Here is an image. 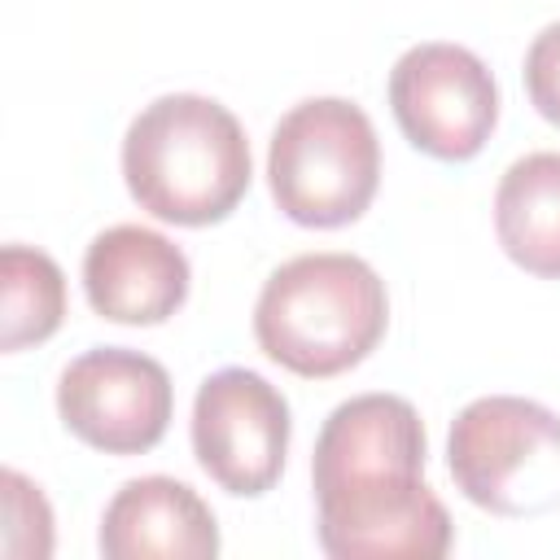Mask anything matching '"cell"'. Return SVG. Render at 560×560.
<instances>
[{
	"instance_id": "4",
	"label": "cell",
	"mask_w": 560,
	"mask_h": 560,
	"mask_svg": "<svg viewBox=\"0 0 560 560\" xmlns=\"http://www.w3.org/2000/svg\"><path fill=\"white\" fill-rule=\"evenodd\" d=\"M267 184L276 206L302 228L354 223L381 184L372 118L341 96H311L293 105L271 131Z\"/></svg>"
},
{
	"instance_id": "1",
	"label": "cell",
	"mask_w": 560,
	"mask_h": 560,
	"mask_svg": "<svg viewBox=\"0 0 560 560\" xmlns=\"http://www.w3.org/2000/svg\"><path fill=\"white\" fill-rule=\"evenodd\" d=\"M311 481L319 547L332 560H438L451 516L424 486V424L398 394H359L332 407L315 438Z\"/></svg>"
},
{
	"instance_id": "3",
	"label": "cell",
	"mask_w": 560,
	"mask_h": 560,
	"mask_svg": "<svg viewBox=\"0 0 560 560\" xmlns=\"http://www.w3.org/2000/svg\"><path fill=\"white\" fill-rule=\"evenodd\" d=\"M385 324V280L359 254H298L267 276L254 302L262 354L298 376H337L363 363Z\"/></svg>"
},
{
	"instance_id": "6",
	"label": "cell",
	"mask_w": 560,
	"mask_h": 560,
	"mask_svg": "<svg viewBox=\"0 0 560 560\" xmlns=\"http://www.w3.org/2000/svg\"><path fill=\"white\" fill-rule=\"evenodd\" d=\"M389 105L402 136L438 158L468 162L499 122V88L477 52L464 44H416L389 70Z\"/></svg>"
},
{
	"instance_id": "7",
	"label": "cell",
	"mask_w": 560,
	"mask_h": 560,
	"mask_svg": "<svg viewBox=\"0 0 560 560\" xmlns=\"http://www.w3.org/2000/svg\"><path fill=\"white\" fill-rule=\"evenodd\" d=\"M289 433L284 394L249 368L210 372L192 398V455L228 494H267L284 472Z\"/></svg>"
},
{
	"instance_id": "10",
	"label": "cell",
	"mask_w": 560,
	"mask_h": 560,
	"mask_svg": "<svg viewBox=\"0 0 560 560\" xmlns=\"http://www.w3.org/2000/svg\"><path fill=\"white\" fill-rule=\"evenodd\" d=\"M101 551L109 560H210L219 556V525L192 486L136 477L101 516Z\"/></svg>"
},
{
	"instance_id": "8",
	"label": "cell",
	"mask_w": 560,
	"mask_h": 560,
	"mask_svg": "<svg viewBox=\"0 0 560 560\" xmlns=\"http://www.w3.org/2000/svg\"><path fill=\"white\" fill-rule=\"evenodd\" d=\"M175 389L158 359L127 346H96L79 354L57 381V411L66 429L105 455H144L171 424Z\"/></svg>"
},
{
	"instance_id": "14",
	"label": "cell",
	"mask_w": 560,
	"mask_h": 560,
	"mask_svg": "<svg viewBox=\"0 0 560 560\" xmlns=\"http://www.w3.org/2000/svg\"><path fill=\"white\" fill-rule=\"evenodd\" d=\"M525 92L534 109L560 127V22L542 26L525 52Z\"/></svg>"
},
{
	"instance_id": "12",
	"label": "cell",
	"mask_w": 560,
	"mask_h": 560,
	"mask_svg": "<svg viewBox=\"0 0 560 560\" xmlns=\"http://www.w3.org/2000/svg\"><path fill=\"white\" fill-rule=\"evenodd\" d=\"M66 315V276L61 267L31 245H4L0 249V346L22 350L35 341H48L61 328Z\"/></svg>"
},
{
	"instance_id": "13",
	"label": "cell",
	"mask_w": 560,
	"mask_h": 560,
	"mask_svg": "<svg viewBox=\"0 0 560 560\" xmlns=\"http://www.w3.org/2000/svg\"><path fill=\"white\" fill-rule=\"evenodd\" d=\"M4 551L9 556H48L52 551V512L18 468L4 472Z\"/></svg>"
},
{
	"instance_id": "9",
	"label": "cell",
	"mask_w": 560,
	"mask_h": 560,
	"mask_svg": "<svg viewBox=\"0 0 560 560\" xmlns=\"http://www.w3.org/2000/svg\"><path fill=\"white\" fill-rule=\"evenodd\" d=\"M188 258L175 241L140 223L105 228L83 254V289L109 324H162L188 298Z\"/></svg>"
},
{
	"instance_id": "5",
	"label": "cell",
	"mask_w": 560,
	"mask_h": 560,
	"mask_svg": "<svg viewBox=\"0 0 560 560\" xmlns=\"http://www.w3.org/2000/svg\"><path fill=\"white\" fill-rule=\"evenodd\" d=\"M455 490L494 516L560 508V416L534 398H472L446 438Z\"/></svg>"
},
{
	"instance_id": "11",
	"label": "cell",
	"mask_w": 560,
	"mask_h": 560,
	"mask_svg": "<svg viewBox=\"0 0 560 560\" xmlns=\"http://www.w3.org/2000/svg\"><path fill=\"white\" fill-rule=\"evenodd\" d=\"M494 232L516 267L560 280V153H525L503 171L494 192Z\"/></svg>"
},
{
	"instance_id": "2",
	"label": "cell",
	"mask_w": 560,
	"mask_h": 560,
	"mask_svg": "<svg viewBox=\"0 0 560 560\" xmlns=\"http://www.w3.org/2000/svg\"><path fill=\"white\" fill-rule=\"evenodd\" d=\"M254 175L236 114L210 96L171 92L149 101L122 136L127 192L162 223L206 228L236 210Z\"/></svg>"
}]
</instances>
